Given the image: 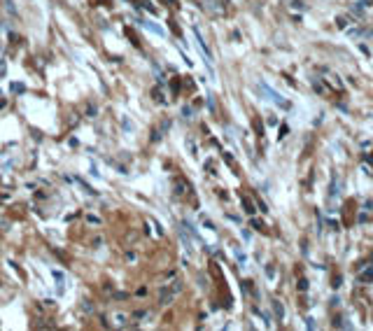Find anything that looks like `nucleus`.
<instances>
[{
    "label": "nucleus",
    "mask_w": 373,
    "mask_h": 331,
    "mask_svg": "<svg viewBox=\"0 0 373 331\" xmlns=\"http://www.w3.org/2000/svg\"><path fill=\"white\" fill-rule=\"evenodd\" d=\"M180 289H182L180 282H175V285H171V287L159 289V303H161V306H171L173 299H175V294H177Z\"/></svg>",
    "instance_id": "obj_1"
},
{
    "label": "nucleus",
    "mask_w": 373,
    "mask_h": 331,
    "mask_svg": "<svg viewBox=\"0 0 373 331\" xmlns=\"http://www.w3.org/2000/svg\"><path fill=\"white\" fill-rule=\"evenodd\" d=\"M261 89H264V91H266V98L268 100H273V103H275V105H280V107H289V103L287 100H285V98H280V94H277V91H273V89H268V84H264V82H261Z\"/></svg>",
    "instance_id": "obj_2"
},
{
    "label": "nucleus",
    "mask_w": 373,
    "mask_h": 331,
    "mask_svg": "<svg viewBox=\"0 0 373 331\" xmlns=\"http://www.w3.org/2000/svg\"><path fill=\"white\" fill-rule=\"evenodd\" d=\"M187 189H189V187H187V182L184 180H175V196H184Z\"/></svg>",
    "instance_id": "obj_3"
},
{
    "label": "nucleus",
    "mask_w": 373,
    "mask_h": 331,
    "mask_svg": "<svg viewBox=\"0 0 373 331\" xmlns=\"http://www.w3.org/2000/svg\"><path fill=\"white\" fill-rule=\"evenodd\" d=\"M273 310H275L277 320H285V308H282V303H280L277 299H273Z\"/></svg>",
    "instance_id": "obj_4"
},
{
    "label": "nucleus",
    "mask_w": 373,
    "mask_h": 331,
    "mask_svg": "<svg viewBox=\"0 0 373 331\" xmlns=\"http://www.w3.org/2000/svg\"><path fill=\"white\" fill-rule=\"evenodd\" d=\"M79 310H82L84 315H91V312H94V310H96V308H94V303H91V301H89V299H84V301H82V303H79Z\"/></svg>",
    "instance_id": "obj_5"
},
{
    "label": "nucleus",
    "mask_w": 373,
    "mask_h": 331,
    "mask_svg": "<svg viewBox=\"0 0 373 331\" xmlns=\"http://www.w3.org/2000/svg\"><path fill=\"white\" fill-rule=\"evenodd\" d=\"M84 115L86 117H96L98 115V107L94 103H84Z\"/></svg>",
    "instance_id": "obj_6"
},
{
    "label": "nucleus",
    "mask_w": 373,
    "mask_h": 331,
    "mask_svg": "<svg viewBox=\"0 0 373 331\" xmlns=\"http://www.w3.org/2000/svg\"><path fill=\"white\" fill-rule=\"evenodd\" d=\"M324 79H327V82H331V84H334V89H338V91L343 89V82H341V79H338L336 75H327Z\"/></svg>",
    "instance_id": "obj_7"
},
{
    "label": "nucleus",
    "mask_w": 373,
    "mask_h": 331,
    "mask_svg": "<svg viewBox=\"0 0 373 331\" xmlns=\"http://www.w3.org/2000/svg\"><path fill=\"white\" fill-rule=\"evenodd\" d=\"M359 282H373V268H369L366 273H362V275H359Z\"/></svg>",
    "instance_id": "obj_8"
},
{
    "label": "nucleus",
    "mask_w": 373,
    "mask_h": 331,
    "mask_svg": "<svg viewBox=\"0 0 373 331\" xmlns=\"http://www.w3.org/2000/svg\"><path fill=\"white\" fill-rule=\"evenodd\" d=\"M112 320H115V324H117V327H124V324H126V315H124V312H117Z\"/></svg>",
    "instance_id": "obj_9"
},
{
    "label": "nucleus",
    "mask_w": 373,
    "mask_h": 331,
    "mask_svg": "<svg viewBox=\"0 0 373 331\" xmlns=\"http://www.w3.org/2000/svg\"><path fill=\"white\" fill-rule=\"evenodd\" d=\"M243 205H245V213H255V208H252V201H250V198H243Z\"/></svg>",
    "instance_id": "obj_10"
},
{
    "label": "nucleus",
    "mask_w": 373,
    "mask_h": 331,
    "mask_svg": "<svg viewBox=\"0 0 373 331\" xmlns=\"http://www.w3.org/2000/svg\"><path fill=\"white\" fill-rule=\"evenodd\" d=\"M112 299L117 301V299H128V294L126 292H115V296H112Z\"/></svg>",
    "instance_id": "obj_11"
},
{
    "label": "nucleus",
    "mask_w": 373,
    "mask_h": 331,
    "mask_svg": "<svg viewBox=\"0 0 373 331\" xmlns=\"http://www.w3.org/2000/svg\"><path fill=\"white\" fill-rule=\"evenodd\" d=\"M298 289L306 292V289H308V280H298Z\"/></svg>",
    "instance_id": "obj_12"
},
{
    "label": "nucleus",
    "mask_w": 373,
    "mask_h": 331,
    "mask_svg": "<svg viewBox=\"0 0 373 331\" xmlns=\"http://www.w3.org/2000/svg\"><path fill=\"white\" fill-rule=\"evenodd\" d=\"M266 275H268V278H275V266H268L266 268Z\"/></svg>",
    "instance_id": "obj_13"
},
{
    "label": "nucleus",
    "mask_w": 373,
    "mask_h": 331,
    "mask_svg": "<svg viewBox=\"0 0 373 331\" xmlns=\"http://www.w3.org/2000/svg\"><path fill=\"white\" fill-rule=\"evenodd\" d=\"M2 75H5V65L0 63V77H2Z\"/></svg>",
    "instance_id": "obj_14"
}]
</instances>
